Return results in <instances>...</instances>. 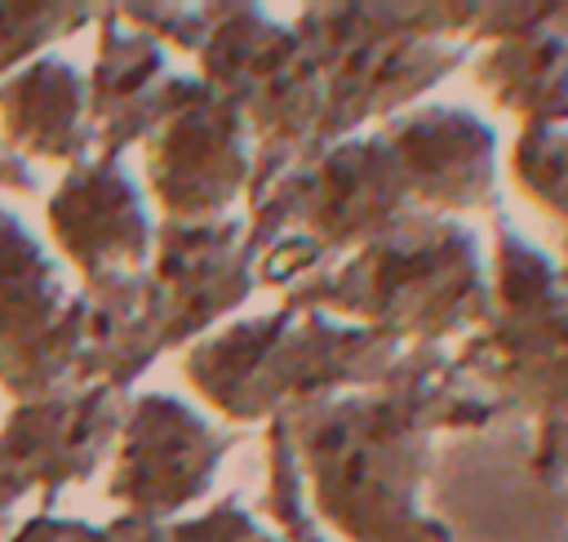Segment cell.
Wrapping results in <instances>:
<instances>
[{"label":"cell","instance_id":"obj_1","mask_svg":"<svg viewBox=\"0 0 568 542\" xmlns=\"http://www.w3.org/2000/svg\"><path fill=\"white\" fill-rule=\"evenodd\" d=\"M501 409L439 347H408L377 387L284 413L311 515L346 542H448L426 515L435 435L493 422Z\"/></svg>","mask_w":568,"mask_h":542},{"label":"cell","instance_id":"obj_2","mask_svg":"<svg viewBox=\"0 0 568 542\" xmlns=\"http://www.w3.org/2000/svg\"><path fill=\"white\" fill-rule=\"evenodd\" d=\"M284 302L328 311L395 342L439 347L488 320L493 280L470 227L417 209L399 231L293 284Z\"/></svg>","mask_w":568,"mask_h":542},{"label":"cell","instance_id":"obj_3","mask_svg":"<svg viewBox=\"0 0 568 542\" xmlns=\"http://www.w3.org/2000/svg\"><path fill=\"white\" fill-rule=\"evenodd\" d=\"M408 347L315 307L280 302L186 355L191 387L235 422H275L315 400L377 387Z\"/></svg>","mask_w":568,"mask_h":542},{"label":"cell","instance_id":"obj_4","mask_svg":"<svg viewBox=\"0 0 568 542\" xmlns=\"http://www.w3.org/2000/svg\"><path fill=\"white\" fill-rule=\"evenodd\" d=\"M311 4L297 40L324 76V147L399 116L466 62L470 4Z\"/></svg>","mask_w":568,"mask_h":542},{"label":"cell","instance_id":"obj_5","mask_svg":"<svg viewBox=\"0 0 568 542\" xmlns=\"http://www.w3.org/2000/svg\"><path fill=\"white\" fill-rule=\"evenodd\" d=\"M453 360L501 413L568 418V289L559 267L506 218H497L488 320Z\"/></svg>","mask_w":568,"mask_h":542},{"label":"cell","instance_id":"obj_6","mask_svg":"<svg viewBox=\"0 0 568 542\" xmlns=\"http://www.w3.org/2000/svg\"><path fill=\"white\" fill-rule=\"evenodd\" d=\"M204 40L213 93L235 102L253 138V187L262 195L288 169L324 151V76L302 49L297 31L271 22L262 9L231 4Z\"/></svg>","mask_w":568,"mask_h":542},{"label":"cell","instance_id":"obj_7","mask_svg":"<svg viewBox=\"0 0 568 542\" xmlns=\"http://www.w3.org/2000/svg\"><path fill=\"white\" fill-rule=\"evenodd\" d=\"M532 440L528 418L497 413L435 444L426 515L448 542H568V480L537 471Z\"/></svg>","mask_w":568,"mask_h":542},{"label":"cell","instance_id":"obj_8","mask_svg":"<svg viewBox=\"0 0 568 542\" xmlns=\"http://www.w3.org/2000/svg\"><path fill=\"white\" fill-rule=\"evenodd\" d=\"M164 129L151 147V182L164 209L182 222H213L244 187H253V138L235 102L173 80L164 98Z\"/></svg>","mask_w":568,"mask_h":542},{"label":"cell","instance_id":"obj_9","mask_svg":"<svg viewBox=\"0 0 568 542\" xmlns=\"http://www.w3.org/2000/svg\"><path fill=\"white\" fill-rule=\"evenodd\" d=\"M466 40H488L475 58V80L488 98L519 116L524 129L568 124V4H479Z\"/></svg>","mask_w":568,"mask_h":542},{"label":"cell","instance_id":"obj_10","mask_svg":"<svg viewBox=\"0 0 568 542\" xmlns=\"http://www.w3.org/2000/svg\"><path fill=\"white\" fill-rule=\"evenodd\" d=\"M408 195L426 213L488 209L497 195V133L462 107H413L377 124Z\"/></svg>","mask_w":568,"mask_h":542},{"label":"cell","instance_id":"obj_11","mask_svg":"<svg viewBox=\"0 0 568 542\" xmlns=\"http://www.w3.org/2000/svg\"><path fill=\"white\" fill-rule=\"evenodd\" d=\"M253 240L248 222H182L169 227L160 275H155V333L160 342H182L186 333L213 324L253 289Z\"/></svg>","mask_w":568,"mask_h":542},{"label":"cell","instance_id":"obj_12","mask_svg":"<svg viewBox=\"0 0 568 542\" xmlns=\"http://www.w3.org/2000/svg\"><path fill=\"white\" fill-rule=\"evenodd\" d=\"M222 453H226V435L213 431L195 409L151 395L138 404L129 422L115 493L146 515L178 511L213 484Z\"/></svg>","mask_w":568,"mask_h":542},{"label":"cell","instance_id":"obj_13","mask_svg":"<svg viewBox=\"0 0 568 542\" xmlns=\"http://www.w3.org/2000/svg\"><path fill=\"white\" fill-rule=\"evenodd\" d=\"M266 515L280 524L284 542H328L320 538V520L311 515V502H306V480H302V466H297V453H293V440H288V426L275 418L266 426V498H262Z\"/></svg>","mask_w":568,"mask_h":542},{"label":"cell","instance_id":"obj_14","mask_svg":"<svg viewBox=\"0 0 568 542\" xmlns=\"http://www.w3.org/2000/svg\"><path fill=\"white\" fill-rule=\"evenodd\" d=\"M253 533H257V520L248 511H240L235 502H222L195 520L146 529V538H138V542H248Z\"/></svg>","mask_w":568,"mask_h":542},{"label":"cell","instance_id":"obj_15","mask_svg":"<svg viewBox=\"0 0 568 542\" xmlns=\"http://www.w3.org/2000/svg\"><path fill=\"white\" fill-rule=\"evenodd\" d=\"M532 462H537V471H541L546 480H568V418L537 422Z\"/></svg>","mask_w":568,"mask_h":542},{"label":"cell","instance_id":"obj_16","mask_svg":"<svg viewBox=\"0 0 568 542\" xmlns=\"http://www.w3.org/2000/svg\"><path fill=\"white\" fill-rule=\"evenodd\" d=\"M248 542H280V538H275V533H262V529H257V533H253Z\"/></svg>","mask_w":568,"mask_h":542},{"label":"cell","instance_id":"obj_17","mask_svg":"<svg viewBox=\"0 0 568 542\" xmlns=\"http://www.w3.org/2000/svg\"><path fill=\"white\" fill-rule=\"evenodd\" d=\"M559 275H564V289H568V240H564V267H559Z\"/></svg>","mask_w":568,"mask_h":542}]
</instances>
